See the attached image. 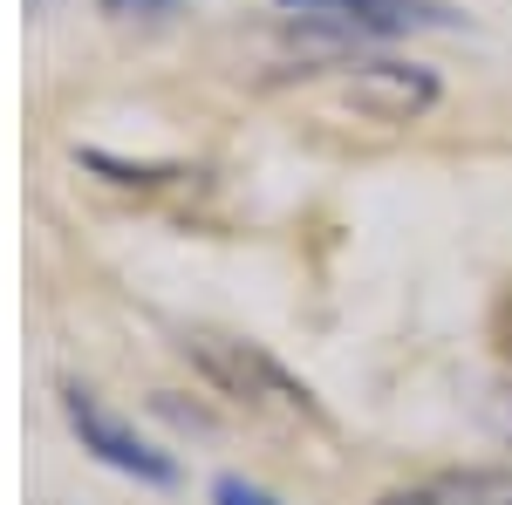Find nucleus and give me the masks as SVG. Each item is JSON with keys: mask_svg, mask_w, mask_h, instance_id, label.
Masks as SVG:
<instances>
[{"mask_svg": "<svg viewBox=\"0 0 512 505\" xmlns=\"http://www.w3.org/2000/svg\"><path fill=\"white\" fill-rule=\"evenodd\" d=\"M212 505H280L267 485H253V478H219L212 485Z\"/></svg>", "mask_w": 512, "mask_h": 505, "instance_id": "0eeeda50", "label": "nucleus"}, {"mask_svg": "<svg viewBox=\"0 0 512 505\" xmlns=\"http://www.w3.org/2000/svg\"><path fill=\"white\" fill-rule=\"evenodd\" d=\"M383 505H512V471H437L396 485Z\"/></svg>", "mask_w": 512, "mask_h": 505, "instance_id": "39448f33", "label": "nucleus"}, {"mask_svg": "<svg viewBox=\"0 0 512 505\" xmlns=\"http://www.w3.org/2000/svg\"><path fill=\"white\" fill-rule=\"evenodd\" d=\"M28 7H48V0H28Z\"/></svg>", "mask_w": 512, "mask_h": 505, "instance_id": "6e6552de", "label": "nucleus"}, {"mask_svg": "<svg viewBox=\"0 0 512 505\" xmlns=\"http://www.w3.org/2000/svg\"><path fill=\"white\" fill-rule=\"evenodd\" d=\"M110 21H144V28H158V21H171V14H185V0H96Z\"/></svg>", "mask_w": 512, "mask_h": 505, "instance_id": "423d86ee", "label": "nucleus"}, {"mask_svg": "<svg viewBox=\"0 0 512 505\" xmlns=\"http://www.w3.org/2000/svg\"><path fill=\"white\" fill-rule=\"evenodd\" d=\"M349 103L369 123H410L437 103V76L417 62H355L349 76Z\"/></svg>", "mask_w": 512, "mask_h": 505, "instance_id": "20e7f679", "label": "nucleus"}, {"mask_svg": "<svg viewBox=\"0 0 512 505\" xmlns=\"http://www.w3.org/2000/svg\"><path fill=\"white\" fill-rule=\"evenodd\" d=\"M287 14H301L308 28H328V35H417V28H451L458 14L437 7V0H280Z\"/></svg>", "mask_w": 512, "mask_h": 505, "instance_id": "7ed1b4c3", "label": "nucleus"}, {"mask_svg": "<svg viewBox=\"0 0 512 505\" xmlns=\"http://www.w3.org/2000/svg\"><path fill=\"white\" fill-rule=\"evenodd\" d=\"M185 355H192V369L219 389V396H233V403L260 410V417H287V424H301V417L315 424L321 417V403L308 396V383H294L274 355L239 342V335H185Z\"/></svg>", "mask_w": 512, "mask_h": 505, "instance_id": "f257e3e1", "label": "nucleus"}, {"mask_svg": "<svg viewBox=\"0 0 512 505\" xmlns=\"http://www.w3.org/2000/svg\"><path fill=\"white\" fill-rule=\"evenodd\" d=\"M62 417H69V430L82 437V451H96L110 471L137 478V485H178V465H171L164 451H151L123 417H110L89 389H62Z\"/></svg>", "mask_w": 512, "mask_h": 505, "instance_id": "f03ea898", "label": "nucleus"}]
</instances>
